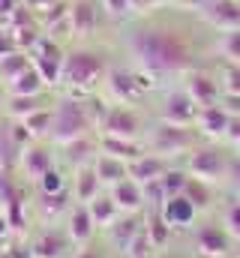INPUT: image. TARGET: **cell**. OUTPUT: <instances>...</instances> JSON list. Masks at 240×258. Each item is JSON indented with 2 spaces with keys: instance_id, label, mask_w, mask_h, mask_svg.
<instances>
[{
  "instance_id": "1",
  "label": "cell",
  "mask_w": 240,
  "mask_h": 258,
  "mask_svg": "<svg viewBox=\"0 0 240 258\" xmlns=\"http://www.w3.org/2000/svg\"><path fill=\"white\" fill-rule=\"evenodd\" d=\"M129 51L135 57V66L153 75H180L195 69V48L189 36L165 21L138 24L129 33Z\"/></svg>"
},
{
  "instance_id": "2",
  "label": "cell",
  "mask_w": 240,
  "mask_h": 258,
  "mask_svg": "<svg viewBox=\"0 0 240 258\" xmlns=\"http://www.w3.org/2000/svg\"><path fill=\"white\" fill-rule=\"evenodd\" d=\"M108 57L96 48H87V45H78V48H69L66 51V60H63V81L60 87L66 90V96H90L99 84H105V75H108Z\"/></svg>"
},
{
  "instance_id": "3",
  "label": "cell",
  "mask_w": 240,
  "mask_h": 258,
  "mask_svg": "<svg viewBox=\"0 0 240 258\" xmlns=\"http://www.w3.org/2000/svg\"><path fill=\"white\" fill-rule=\"evenodd\" d=\"M96 126L90 108H87V96H63L54 99V123H51V138L57 147L81 138V135H90Z\"/></svg>"
},
{
  "instance_id": "4",
  "label": "cell",
  "mask_w": 240,
  "mask_h": 258,
  "mask_svg": "<svg viewBox=\"0 0 240 258\" xmlns=\"http://www.w3.org/2000/svg\"><path fill=\"white\" fill-rule=\"evenodd\" d=\"M231 165H234V156L222 144H216V141H198L186 153V165L183 168L189 171V177H198V180L216 186L225 177H231Z\"/></svg>"
},
{
  "instance_id": "5",
  "label": "cell",
  "mask_w": 240,
  "mask_h": 258,
  "mask_svg": "<svg viewBox=\"0 0 240 258\" xmlns=\"http://www.w3.org/2000/svg\"><path fill=\"white\" fill-rule=\"evenodd\" d=\"M153 87V72L135 66V69H123V66H111L105 75V90L111 93L114 102L123 105H135L138 99H144V93Z\"/></svg>"
},
{
  "instance_id": "6",
  "label": "cell",
  "mask_w": 240,
  "mask_h": 258,
  "mask_svg": "<svg viewBox=\"0 0 240 258\" xmlns=\"http://www.w3.org/2000/svg\"><path fill=\"white\" fill-rule=\"evenodd\" d=\"M198 141H201V135H198L195 126H174V123H165V120H159L147 132V147L153 153L168 156V159L177 156V153H189Z\"/></svg>"
},
{
  "instance_id": "7",
  "label": "cell",
  "mask_w": 240,
  "mask_h": 258,
  "mask_svg": "<svg viewBox=\"0 0 240 258\" xmlns=\"http://www.w3.org/2000/svg\"><path fill=\"white\" fill-rule=\"evenodd\" d=\"M30 60H33L36 69H39V75H42V81H45L48 87H60V81H63L66 48L60 45L54 36L42 33V36L33 42V48H30Z\"/></svg>"
},
{
  "instance_id": "8",
  "label": "cell",
  "mask_w": 240,
  "mask_h": 258,
  "mask_svg": "<svg viewBox=\"0 0 240 258\" xmlns=\"http://www.w3.org/2000/svg\"><path fill=\"white\" fill-rule=\"evenodd\" d=\"M198 111H201V105L189 96V90H186V87H177V90H168V93L162 96L159 120L174 123V126H195Z\"/></svg>"
},
{
  "instance_id": "9",
  "label": "cell",
  "mask_w": 240,
  "mask_h": 258,
  "mask_svg": "<svg viewBox=\"0 0 240 258\" xmlns=\"http://www.w3.org/2000/svg\"><path fill=\"white\" fill-rule=\"evenodd\" d=\"M195 249L201 258H228L234 249V237L222 222H201L195 228Z\"/></svg>"
},
{
  "instance_id": "10",
  "label": "cell",
  "mask_w": 240,
  "mask_h": 258,
  "mask_svg": "<svg viewBox=\"0 0 240 258\" xmlns=\"http://www.w3.org/2000/svg\"><path fill=\"white\" fill-rule=\"evenodd\" d=\"M99 135H117V138H141V117L132 105L114 102L105 108L99 120Z\"/></svg>"
},
{
  "instance_id": "11",
  "label": "cell",
  "mask_w": 240,
  "mask_h": 258,
  "mask_svg": "<svg viewBox=\"0 0 240 258\" xmlns=\"http://www.w3.org/2000/svg\"><path fill=\"white\" fill-rule=\"evenodd\" d=\"M63 231L69 234V240L75 243V246H87V243H93L96 240V222H93V216H90V207L87 204H81V201H75L69 210H66V216H63Z\"/></svg>"
},
{
  "instance_id": "12",
  "label": "cell",
  "mask_w": 240,
  "mask_h": 258,
  "mask_svg": "<svg viewBox=\"0 0 240 258\" xmlns=\"http://www.w3.org/2000/svg\"><path fill=\"white\" fill-rule=\"evenodd\" d=\"M105 9L99 0H72L69 3V30L75 36H90L99 30Z\"/></svg>"
},
{
  "instance_id": "13",
  "label": "cell",
  "mask_w": 240,
  "mask_h": 258,
  "mask_svg": "<svg viewBox=\"0 0 240 258\" xmlns=\"http://www.w3.org/2000/svg\"><path fill=\"white\" fill-rule=\"evenodd\" d=\"M189 96L204 108V105H216L222 99V84H219V75L213 72H204V69H189L186 72V84Z\"/></svg>"
},
{
  "instance_id": "14",
  "label": "cell",
  "mask_w": 240,
  "mask_h": 258,
  "mask_svg": "<svg viewBox=\"0 0 240 258\" xmlns=\"http://www.w3.org/2000/svg\"><path fill=\"white\" fill-rule=\"evenodd\" d=\"M18 168L24 171V177H33V183H36L48 168H54V150H51V144L48 141H30L21 150V156H18Z\"/></svg>"
},
{
  "instance_id": "15",
  "label": "cell",
  "mask_w": 240,
  "mask_h": 258,
  "mask_svg": "<svg viewBox=\"0 0 240 258\" xmlns=\"http://www.w3.org/2000/svg\"><path fill=\"white\" fill-rule=\"evenodd\" d=\"M75 243L69 240V234L63 231V225H45L42 231H39V237L30 243V249H33V258H72L69 255V249H72Z\"/></svg>"
},
{
  "instance_id": "16",
  "label": "cell",
  "mask_w": 240,
  "mask_h": 258,
  "mask_svg": "<svg viewBox=\"0 0 240 258\" xmlns=\"http://www.w3.org/2000/svg\"><path fill=\"white\" fill-rule=\"evenodd\" d=\"M156 210H159V216H162L174 231H186V228H192V222L198 219V207H195L183 192L180 195H168Z\"/></svg>"
},
{
  "instance_id": "17",
  "label": "cell",
  "mask_w": 240,
  "mask_h": 258,
  "mask_svg": "<svg viewBox=\"0 0 240 258\" xmlns=\"http://www.w3.org/2000/svg\"><path fill=\"white\" fill-rule=\"evenodd\" d=\"M201 18H204L216 33L237 30L240 27V3L237 0H210V3L201 9Z\"/></svg>"
},
{
  "instance_id": "18",
  "label": "cell",
  "mask_w": 240,
  "mask_h": 258,
  "mask_svg": "<svg viewBox=\"0 0 240 258\" xmlns=\"http://www.w3.org/2000/svg\"><path fill=\"white\" fill-rule=\"evenodd\" d=\"M228 123H231L228 108H225L222 102H216V105H204V108L198 111L195 129H198V135H204L207 141H222L225 132H228Z\"/></svg>"
},
{
  "instance_id": "19",
  "label": "cell",
  "mask_w": 240,
  "mask_h": 258,
  "mask_svg": "<svg viewBox=\"0 0 240 258\" xmlns=\"http://www.w3.org/2000/svg\"><path fill=\"white\" fill-rule=\"evenodd\" d=\"M171 165H174V159H168V156H162V153L147 150L144 156H138L135 162H129V177H132V180H138L141 186H147V183L159 180Z\"/></svg>"
},
{
  "instance_id": "20",
  "label": "cell",
  "mask_w": 240,
  "mask_h": 258,
  "mask_svg": "<svg viewBox=\"0 0 240 258\" xmlns=\"http://www.w3.org/2000/svg\"><path fill=\"white\" fill-rule=\"evenodd\" d=\"M150 147L141 138H117V135H99V153L117 156L123 162H135L138 156H144Z\"/></svg>"
},
{
  "instance_id": "21",
  "label": "cell",
  "mask_w": 240,
  "mask_h": 258,
  "mask_svg": "<svg viewBox=\"0 0 240 258\" xmlns=\"http://www.w3.org/2000/svg\"><path fill=\"white\" fill-rule=\"evenodd\" d=\"M108 192L114 198V204L120 207V213H141V210L147 207V192H144V186H141L138 180H132V177L120 180L117 186H111Z\"/></svg>"
},
{
  "instance_id": "22",
  "label": "cell",
  "mask_w": 240,
  "mask_h": 258,
  "mask_svg": "<svg viewBox=\"0 0 240 258\" xmlns=\"http://www.w3.org/2000/svg\"><path fill=\"white\" fill-rule=\"evenodd\" d=\"M141 228H144V225H141L138 213H123L111 228H105V234L111 237V246H114L117 252L126 255V249H129V246H132V240L141 234Z\"/></svg>"
},
{
  "instance_id": "23",
  "label": "cell",
  "mask_w": 240,
  "mask_h": 258,
  "mask_svg": "<svg viewBox=\"0 0 240 258\" xmlns=\"http://www.w3.org/2000/svg\"><path fill=\"white\" fill-rule=\"evenodd\" d=\"M3 87H6L9 96H36V93H48V84L42 81L39 69H36L33 63L27 66L24 72H18L15 78L3 81Z\"/></svg>"
},
{
  "instance_id": "24",
  "label": "cell",
  "mask_w": 240,
  "mask_h": 258,
  "mask_svg": "<svg viewBox=\"0 0 240 258\" xmlns=\"http://www.w3.org/2000/svg\"><path fill=\"white\" fill-rule=\"evenodd\" d=\"M69 189H72V198H75V201L87 204V201H93L96 195L102 192L105 186H102V180L96 177L93 165H81V168H75V174H72V183H69Z\"/></svg>"
},
{
  "instance_id": "25",
  "label": "cell",
  "mask_w": 240,
  "mask_h": 258,
  "mask_svg": "<svg viewBox=\"0 0 240 258\" xmlns=\"http://www.w3.org/2000/svg\"><path fill=\"white\" fill-rule=\"evenodd\" d=\"M51 105H54V96H48V93H36V96H9V99H6V117H9V120H24V117H30L33 111L51 108Z\"/></svg>"
},
{
  "instance_id": "26",
  "label": "cell",
  "mask_w": 240,
  "mask_h": 258,
  "mask_svg": "<svg viewBox=\"0 0 240 258\" xmlns=\"http://www.w3.org/2000/svg\"><path fill=\"white\" fill-rule=\"evenodd\" d=\"M93 171H96V177L102 180V186L111 189V186H117L120 180L129 177V162H123L117 156H108V153H99V156L93 159Z\"/></svg>"
},
{
  "instance_id": "27",
  "label": "cell",
  "mask_w": 240,
  "mask_h": 258,
  "mask_svg": "<svg viewBox=\"0 0 240 258\" xmlns=\"http://www.w3.org/2000/svg\"><path fill=\"white\" fill-rule=\"evenodd\" d=\"M66 150V159L72 162V168H81V165H93V159L99 156V135H81L69 144H63Z\"/></svg>"
},
{
  "instance_id": "28",
  "label": "cell",
  "mask_w": 240,
  "mask_h": 258,
  "mask_svg": "<svg viewBox=\"0 0 240 258\" xmlns=\"http://www.w3.org/2000/svg\"><path fill=\"white\" fill-rule=\"evenodd\" d=\"M87 207H90V216H93V222H96V228L99 231H105V228H111L114 222H117L120 216V207L114 204V198L108 189H102V192L96 195L93 201H87Z\"/></svg>"
},
{
  "instance_id": "29",
  "label": "cell",
  "mask_w": 240,
  "mask_h": 258,
  "mask_svg": "<svg viewBox=\"0 0 240 258\" xmlns=\"http://www.w3.org/2000/svg\"><path fill=\"white\" fill-rule=\"evenodd\" d=\"M144 234H147V240H150L153 249H165L168 240H171V234H174V228L159 216L156 207H150V213H147V219H144Z\"/></svg>"
},
{
  "instance_id": "30",
  "label": "cell",
  "mask_w": 240,
  "mask_h": 258,
  "mask_svg": "<svg viewBox=\"0 0 240 258\" xmlns=\"http://www.w3.org/2000/svg\"><path fill=\"white\" fill-rule=\"evenodd\" d=\"M75 204V198H72V189L69 192H57V195H39V201H36V210L42 213V219L51 225V219H57V216H66V210Z\"/></svg>"
},
{
  "instance_id": "31",
  "label": "cell",
  "mask_w": 240,
  "mask_h": 258,
  "mask_svg": "<svg viewBox=\"0 0 240 258\" xmlns=\"http://www.w3.org/2000/svg\"><path fill=\"white\" fill-rule=\"evenodd\" d=\"M69 183H72V177L54 165V168H48L39 180H36V192L39 195H57V192H69Z\"/></svg>"
},
{
  "instance_id": "32",
  "label": "cell",
  "mask_w": 240,
  "mask_h": 258,
  "mask_svg": "<svg viewBox=\"0 0 240 258\" xmlns=\"http://www.w3.org/2000/svg\"><path fill=\"white\" fill-rule=\"evenodd\" d=\"M183 195L198 207V213L210 210V204H213V186H210V183H204V180H198V177H189V180H186Z\"/></svg>"
},
{
  "instance_id": "33",
  "label": "cell",
  "mask_w": 240,
  "mask_h": 258,
  "mask_svg": "<svg viewBox=\"0 0 240 258\" xmlns=\"http://www.w3.org/2000/svg\"><path fill=\"white\" fill-rule=\"evenodd\" d=\"M33 63L30 60V51H12V54H6L3 60H0V81H9V78H15L18 72H24L27 66Z\"/></svg>"
},
{
  "instance_id": "34",
  "label": "cell",
  "mask_w": 240,
  "mask_h": 258,
  "mask_svg": "<svg viewBox=\"0 0 240 258\" xmlns=\"http://www.w3.org/2000/svg\"><path fill=\"white\" fill-rule=\"evenodd\" d=\"M186 180H189V171H186V168H177V165H171V168L159 177L162 195H165V198H168V195H180L183 192V186H186Z\"/></svg>"
},
{
  "instance_id": "35",
  "label": "cell",
  "mask_w": 240,
  "mask_h": 258,
  "mask_svg": "<svg viewBox=\"0 0 240 258\" xmlns=\"http://www.w3.org/2000/svg\"><path fill=\"white\" fill-rule=\"evenodd\" d=\"M219 54H225L228 63H240V27L219 33Z\"/></svg>"
},
{
  "instance_id": "36",
  "label": "cell",
  "mask_w": 240,
  "mask_h": 258,
  "mask_svg": "<svg viewBox=\"0 0 240 258\" xmlns=\"http://www.w3.org/2000/svg\"><path fill=\"white\" fill-rule=\"evenodd\" d=\"M219 84H222V93H240V63H228L219 69Z\"/></svg>"
},
{
  "instance_id": "37",
  "label": "cell",
  "mask_w": 240,
  "mask_h": 258,
  "mask_svg": "<svg viewBox=\"0 0 240 258\" xmlns=\"http://www.w3.org/2000/svg\"><path fill=\"white\" fill-rule=\"evenodd\" d=\"M222 225L228 228V234H231L234 240H240V198H234V201H228V204H225Z\"/></svg>"
},
{
  "instance_id": "38",
  "label": "cell",
  "mask_w": 240,
  "mask_h": 258,
  "mask_svg": "<svg viewBox=\"0 0 240 258\" xmlns=\"http://www.w3.org/2000/svg\"><path fill=\"white\" fill-rule=\"evenodd\" d=\"M99 3H102V9H105L108 18H126L129 12H135L132 0H99Z\"/></svg>"
},
{
  "instance_id": "39",
  "label": "cell",
  "mask_w": 240,
  "mask_h": 258,
  "mask_svg": "<svg viewBox=\"0 0 240 258\" xmlns=\"http://www.w3.org/2000/svg\"><path fill=\"white\" fill-rule=\"evenodd\" d=\"M72 258H111V255H108L105 246H99V243L93 240V243H87V246H78V252Z\"/></svg>"
},
{
  "instance_id": "40",
  "label": "cell",
  "mask_w": 240,
  "mask_h": 258,
  "mask_svg": "<svg viewBox=\"0 0 240 258\" xmlns=\"http://www.w3.org/2000/svg\"><path fill=\"white\" fill-rule=\"evenodd\" d=\"M12 51H18V45H15V39H12V33L0 24V60H3L6 54H12Z\"/></svg>"
},
{
  "instance_id": "41",
  "label": "cell",
  "mask_w": 240,
  "mask_h": 258,
  "mask_svg": "<svg viewBox=\"0 0 240 258\" xmlns=\"http://www.w3.org/2000/svg\"><path fill=\"white\" fill-rule=\"evenodd\" d=\"M225 141L237 144L240 147V114H231V123H228V132H225Z\"/></svg>"
},
{
  "instance_id": "42",
  "label": "cell",
  "mask_w": 240,
  "mask_h": 258,
  "mask_svg": "<svg viewBox=\"0 0 240 258\" xmlns=\"http://www.w3.org/2000/svg\"><path fill=\"white\" fill-rule=\"evenodd\" d=\"M168 3H174L177 9H195V12H201L210 0H168Z\"/></svg>"
},
{
  "instance_id": "43",
  "label": "cell",
  "mask_w": 240,
  "mask_h": 258,
  "mask_svg": "<svg viewBox=\"0 0 240 258\" xmlns=\"http://www.w3.org/2000/svg\"><path fill=\"white\" fill-rule=\"evenodd\" d=\"M12 234V225H9V216H6V210L0 207V240H6Z\"/></svg>"
},
{
  "instance_id": "44",
  "label": "cell",
  "mask_w": 240,
  "mask_h": 258,
  "mask_svg": "<svg viewBox=\"0 0 240 258\" xmlns=\"http://www.w3.org/2000/svg\"><path fill=\"white\" fill-rule=\"evenodd\" d=\"M159 3H165V0H132V9L141 12V9H150V6H159Z\"/></svg>"
},
{
  "instance_id": "45",
  "label": "cell",
  "mask_w": 240,
  "mask_h": 258,
  "mask_svg": "<svg viewBox=\"0 0 240 258\" xmlns=\"http://www.w3.org/2000/svg\"><path fill=\"white\" fill-rule=\"evenodd\" d=\"M6 99H9V93H6V87H3V81H0V120L6 117Z\"/></svg>"
},
{
  "instance_id": "46",
  "label": "cell",
  "mask_w": 240,
  "mask_h": 258,
  "mask_svg": "<svg viewBox=\"0 0 240 258\" xmlns=\"http://www.w3.org/2000/svg\"><path fill=\"white\" fill-rule=\"evenodd\" d=\"M231 180L237 183V189H240V156H234V165H231Z\"/></svg>"
},
{
  "instance_id": "47",
  "label": "cell",
  "mask_w": 240,
  "mask_h": 258,
  "mask_svg": "<svg viewBox=\"0 0 240 258\" xmlns=\"http://www.w3.org/2000/svg\"><path fill=\"white\" fill-rule=\"evenodd\" d=\"M69 3H72V0H69Z\"/></svg>"
},
{
  "instance_id": "48",
  "label": "cell",
  "mask_w": 240,
  "mask_h": 258,
  "mask_svg": "<svg viewBox=\"0 0 240 258\" xmlns=\"http://www.w3.org/2000/svg\"><path fill=\"white\" fill-rule=\"evenodd\" d=\"M0 3H3V0H0Z\"/></svg>"
},
{
  "instance_id": "49",
  "label": "cell",
  "mask_w": 240,
  "mask_h": 258,
  "mask_svg": "<svg viewBox=\"0 0 240 258\" xmlns=\"http://www.w3.org/2000/svg\"><path fill=\"white\" fill-rule=\"evenodd\" d=\"M237 3H240V0H237Z\"/></svg>"
}]
</instances>
